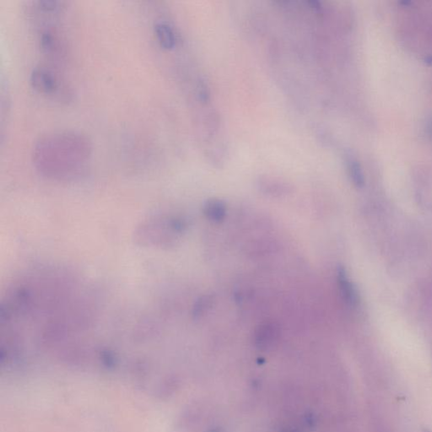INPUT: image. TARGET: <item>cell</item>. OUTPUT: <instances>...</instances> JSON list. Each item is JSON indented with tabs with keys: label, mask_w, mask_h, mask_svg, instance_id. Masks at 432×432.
I'll use <instances>...</instances> for the list:
<instances>
[{
	"label": "cell",
	"mask_w": 432,
	"mask_h": 432,
	"mask_svg": "<svg viewBox=\"0 0 432 432\" xmlns=\"http://www.w3.org/2000/svg\"><path fill=\"white\" fill-rule=\"evenodd\" d=\"M307 3H308V5L311 6V8L317 9V10L320 9V3L318 1H314V0H312V1H309Z\"/></svg>",
	"instance_id": "cell-9"
},
{
	"label": "cell",
	"mask_w": 432,
	"mask_h": 432,
	"mask_svg": "<svg viewBox=\"0 0 432 432\" xmlns=\"http://www.w3.org/2000/svg\"><path fill=\"white\" fill-rule=\"evenodd\" d=\"M204 212L210 221L222 222L226 216V204L220 199H210L204 205Z\"/></svg>",
	"instance_id": "cell-5"
},
{
	"label": "cell",
	"mask_w": 432,
	"mask_h": 432,
	"mask_svg": "<svg viewBox=\"0 0 432 432\" xmlns=\"http://www.w3.org/2000/svg\"><path fill=\"white\" fill-rule=\"evenodd\" d=\"M31 83L33 88L43 94H54L59 90V81L56 76L47 68L33 69L31 74Z\"/></svg>",
	"instance_id": "cell-1"
},
{
	"label": "cell",
	"mask_w": 432,
	"mask_h": 432,
	"mask_svg": "<svg viewBox=\"0 0 432 432\" xmlns=\"http://www.w3.org/2000/svg\"><path fill=\"white\" fill-rule=\"evenodd\" d=\"M198 95H199V99L203 103H206L209 99H210V92L209 88L207 86L206 84L204 82H200L198 88Z\"/></svg>",
	"instance_id": "cell-8"
},
{
	"label": "cell",
	"mask_w": 432,
	"mask_h": 432,
	"mask_svg": "<svg viewBox=\"0 0 432 432\" xmlns=\"http://www.w3.org/2000/svg\"><path fill=\"white\" fill-rule=\"evenodd\" d=\"M261 188H263L266 193L275 195L284 193L286 189V185L279 182H274L273 180H265L261 183Z\"/></svg>",
	"instance_id": "cell-7"
},
{
	"label": "cell",
	"mask_w": 432,
	"mask_h": 432,
	"mask_svg": "<svg viewBox=\"0 0 432 432\" xmlns=\"http://www.w3.org/2000/svg\"><path fill=\"white\" fill-rule=\"evenodd\" d=\"M349 172L353 183L357 187H362L364 184V177L359 163L355 161L349 162Z\"/></svg>",
	"instance_id": "cell-6"
},
{
	"label": "cell",
	"mask_w": 432,
	"mask_h": 432,
	"mask_svg": "<svg viewBox=\"0 0 432 432\" xmlns=\"http://www.w3.org/2000/svg\"><path fill=\"white\" fill-rule=\"evenodd\" d=\"M430 129H431V130H432V122H431V128H430Z\"/></svg>",
	"instance_id": "cell-11"
},
{
	"label": "cell",
	"mask_w": 432,
	"mask_h": 432,
	"mask_svg": "<svg viewBox=\"0 0 432 432\" xmlns=\"http://www.w3.org/2000/svg\"><path fill=\"white\" fill-rule=\"evenodd\" d=\"M338 285L341 295L344 301L349 306H355L357 295L354 286L347 276L346 272L343 268H339L338 271Z\"/></svg>",
	"instance_id": "cell-3"
},
{
	"label": "cell",
	"mask_w": 432,
	"mask_h": 432,
	"mask_svg": "<svg viewBox=\"0 0 432 432\" xmlns=\"http://www.w3.org/2000/svg\"><path fill=\"white\" fill-rule=\"evenodd\" d=\"M279 328L274 322L261 324L255 332V343L259 348L268 349L279 339Z\"/></svg>",
	"instance_id": "cell-2"
},
{
	"label": "cell",
	"mask_w": 432,
	"mask_h": 432,
	"mask_svg": "<svg viewBox=\"0 0 432 432\" xmlns=\"http://www.w3.org/2000/svg\"><path fill=\"white\" fill-rule=\"evenodd\" d=\"M424 432H430L428 430V429H424Z\"/></svg>",
	"instance_id": "cell-10"
},
{
	"label": "cell",
	"mask_w": 432,
	"mask_h": 432,
	"mask_svg": "<svg viewBox=\"0 0 432 432\" xmlns=\"http://www.w3.org/2000/svg\"><path fill=\"white\" fill-rule=\"evenodd\" d=\"M155 33L160 45L163 49H172L176 44V38L172 27L167 22H158L155 26Z\"/></svg>",
	"instance_id": "cell-4"
}]
</instances>
